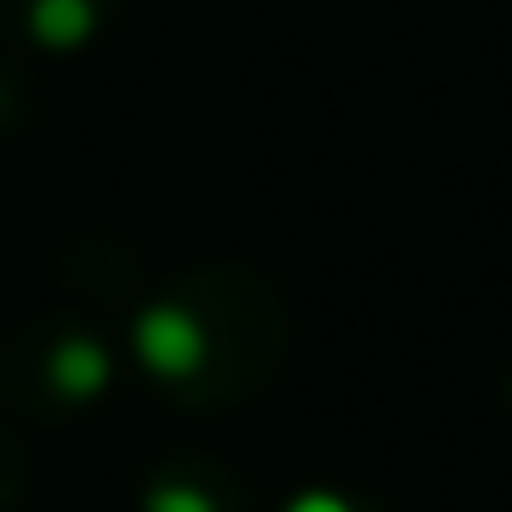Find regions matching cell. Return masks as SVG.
Here are the masks:
<instances>
[{"instance_id": "cell-1", "label": "cell", "mask_w": 512, "mask_h": 512, "mask_svg": "<svg viewBox=\"0 0 512 512\" xmlns=\"http://www.w3.org/2000/svg\"><path fill=\"white\" fill-rule=\"evenodd\" d=\"M133 350H139V362L151 368V374H193L199 362H205V332H199V320L193 314H181V308H151V314H139V326H133Z\"/></svg>"}, {"instance_id": "cell-2", "label": "cell", "mask_w": 512, "mask_h": 512, "mask_svg": "<svg viewBox=\"0 0 512 512\" xmlns=\"http://www.w3.org/2000/svg\"><path fill=\"white\" fill-rule=\"evenodd\" d=\"M49 374H55L61 392L97 398V392L109 386V356H103V344H91V338H67V344L49 356Z\"/></svg>"}, {"instance_id": "cell-3", "label": "cell", "mask_w": 512, "mask_h": 512, "mask_svg": "<svg viewBox=\"0 0 512 512\" xmlns=\"http://www.w3.org/2000/svg\"><path fill=\"white\" fill-rule=\"evenodd\" d=\"M91 25H97L91 0H31V31L49 49H79L91 37Z\"/></svg>"}, {"instance_id": "cell-4", "label": "cell", "mask_w": 512, "mask_h": 512, "mask_svg": "<svg viewBox=\"0 0 512 512\" xmlns=\"http://www.w3.org/2000/svg\"><path fill=\"white\" fill-rule=\"evenodd\" d=\"M145 512H217V506H211V494H199V488H181V482H169V488H151Z\"/></svg>"}, {"instance_id": "cell-5", "label": "cell", "mask_w": 512, "mask_h": 512, "mask_svg": "<svg viewBox=\"0 0 512 512\" xmlns=\"http://www.w3.org/2000/svg\"><path fill=\"white\" fill-rule=\"evenodd\" d=\"M284 512H356V506H350V500H338V494H320V488H314V494H296Z\"/></svg>"}]
</instances>
